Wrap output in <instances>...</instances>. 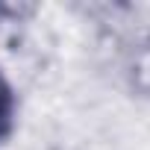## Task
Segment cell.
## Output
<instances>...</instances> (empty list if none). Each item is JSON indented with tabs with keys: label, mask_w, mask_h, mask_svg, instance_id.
I'll return each instance as SVG.
<instances>
[{
	"label": "cell",
	"mask_w": 150,
	"mask_h": 150,
	"mask_svg": "<svg viewBox=\"0 0 150 150\" xmlns=\"http://www.w3.org/2000/svg\"><path fill=\"white\" fill-rule=\"evenodd\" d=\"M21 127V91L0 62V147H6Z\"/></svg>",
	"instance_id": "7a4b0ae2"
},
{
	"label": "cell",
	"mask_w": 150,
	"mask_h": 150,
	"mask_svg": "<svg viewBox=\"0 0 150 150\" xmlns=\"http://www.w3.org/2000/svg\"><path fill=\"white\" fill-rule=\"evenodd\" d=\"M118 80L127 97L150 103V27L135 30L121 47Z\"/></svg>",
	"instance_id": "6da1fadb"
}]
</instances>
